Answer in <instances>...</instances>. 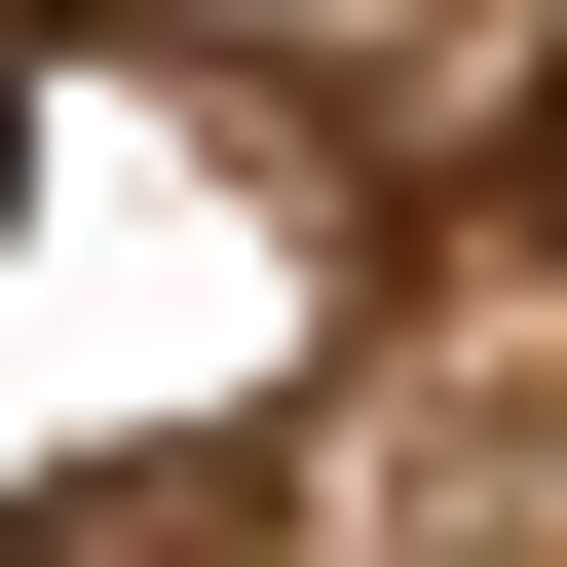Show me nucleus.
<instances>
[{
  "label": "nucleus",
  "mask_w": 567,
  "mask_h": 567,
  "mask_svg": "<svg viewBox=\"0 0 567 567\" xmlns=\"http://www.w3.org/2000/svg\"><path fill=\"white\" fill-rule=\"evenodd\" d=\"M529 152H567V114H529Z\"/></svg>",
  "instance_id": "f257e3e1"
}]
</instances>
